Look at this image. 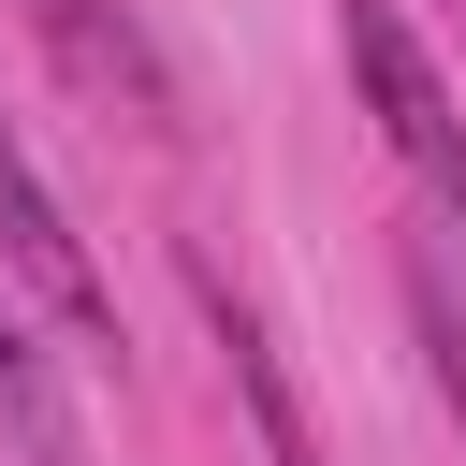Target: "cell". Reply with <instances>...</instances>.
I'll use <instances>...</instances> for the list:
<instances>
[{
	"mask_svg": "<svg viewBox=\"0 0 466 466\" xmlns=\"http://www.w3.org/2000/svg\"><path fill=\"white\" fill-rule=\"evenodd\" d=\"M451 15H466V0H451Z\"/></svg>",
	"mask_w": 466,
	"mask_h": 466,
	"instance_id": "6",
	"label": "cell"
},
{
	"mask_svg": "<svg viewBox=\"0 0 466 466\" xmlns=\"http://www.w3.org/2000/svg\"><path fill=\"white\" fill-rule=\"evenodd\" d=\"M189 306H204V335H218V364H233V408H248L262 466H335L320 422H306V393H291V364H277V335H262V306H248L218 262H189Z\"/></svg>",
	"mask_w": 466,
	"mask_h": 466,
	"instance_id": "3",
	"label": "cell"
},
{
	"mask_svg": "<svg viewBox=\"0 0 466 466\" xmlns=\"http://www.w3.org/2000/svg\"><path fill=\"white\" fill-rule=\"evenodd\" d=\"M408 350H422L437 408L466 422V291H451V262H408Z\"/></svg>",
	"mask_w": 466,
	"mask_h": 466,
	"instance_id": "4",
	"label": "cell"
},
{
	"mask_svg": "<svg viewBox=\"0 0 466 466\" xmlns=\"http://www.w3.org/2000/svg\"><path fill=\"white\" fill-rule=\"evenodd\" d=\"M29 29H44L73 73H131V0H29Z\"/></svg>",
	"mask_w": 466,
	"mask_h": 466,
	"instance_id": "5",
	"label": "cell"
},
{
	"mask_svg": "<svg viewBox=\"0 0 466 466\" xmlns=\"http://www.w3.org/2000/svg\"><path fill=\"white\" fill-rule=\"evenodd\" d=\"M0 262H15L73 335H116V291H102V262L73 248V204H58V189H44V160L15 146V116H0Z\"/></svg>",
	"mask_w": 466,
	"mask_h": 466,
	"instance_id": "2",
	"label": "cell"
},
{
	"mask_svg": "<svg viewBox=\"0 0 466 466\" xmlns=\"http://www.w3.org/2000/svg\"><path fill=\"white\" fill-rule=\"evenodd\" d=\"M335 44H350V87H364V116H379V146L422 175V204H437V233H466V116H451V87H437V58H422V29L393 15V0H350L335 15Z\"/></svg>",
	"mask_w": 466,
	"mask_h": 466,
	"instance_id": "1",
	"label": "cell"
}]
</instances>
